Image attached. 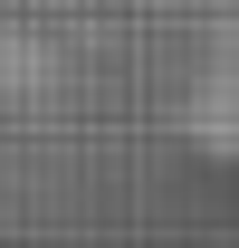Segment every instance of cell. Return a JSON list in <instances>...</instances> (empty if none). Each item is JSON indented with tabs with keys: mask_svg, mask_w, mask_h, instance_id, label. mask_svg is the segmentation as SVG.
I'll return each mask as SVG.
<instances>
[{
	"mask_svg": "<svg viewBox=\"0 0 239 248\" xmlns=\"http://www.w3.org/2000/svg\"><path fill=\"white\" fill-rule=\"evenodd\" d=\"M182 124H191V143H201V153H230V162H239V38H220V48L201 58Z\"/></svg>",
	"mask_w": 239,
	"mask_h": 248,
	"instance_id": "obj_1",
	"label": "cell"
},
{
	"mask_svg": "<svg viewBox=\"0 0 239 248\" xmlns=\"http://www.w3.org/2000/svg\"><path fill=\"white\" fill-rule=\"evenodd\" d=\"M48 77H58V58H38L29 38H0V86L29 95V86H48Z\"/></svg>",
	"mask_w": 239,
	"mask_h": 248,
	"instance_id": "obj_2",
	"label": "cell"
}]
</instances>
